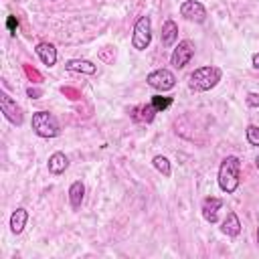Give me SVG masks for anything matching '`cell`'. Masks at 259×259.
<instances>
[{"mask_svg":"<svg viewBox=\"0 0 259 259\" xmlns=\"http://www.w3.org/2000/svg\"><path fill=\"white\" fill-rule=\"evenodd\" d=\"M239 170H241V162L237 156H227L221 166H219V186L223 192L227 194H233L237 188H239V182H241V176H239Z\"/></svg>","mask_w":259,"mask_h":259,"instance_id":"cell-1","label":"cell"},{"mask_svg":"<svg viewBox=\"0 0 259 259\" xmlns=\"http://www.w3.org/2000/svg\"><path fill=\"white\" fill-rule=\"evenodd\" d=\"M180 14L192 22H204L206 20V8L198 0H184L180 4Z\"/></svg>","mask_w":259,"mask_h":259,"instance_id":"cell-8","label":"cell"},{"mask_svg":"<svg viewBox=\"0 0 259 259\" xmlns=\"http://www.w3.org/2000/svg\"><path fill=\"white\" fill-rule=\"evenodd\" d=\"M156 113H158V111H156V107H154L152 103L136 105V107L132 109V117H134L136 121H142V123H150V121L154 119Z\"/></svg>","mask_w":259,"mask_h":259,"instance_id":"cell-16","label":"cell"},{"mask_svg":"<svg viewBox=\"0 0 259 259\" xmlns=\"http://www.w3.org/2000/svg\"><path fill=\"white\" fill-rule=\"evenodd\" d=\"M194 57V42L184 38L176 45V49L172 51V57H170V63L176 67V69H182L190 63V59Z\"/></svg>","mask_w":259,"mask_h":259,"instance_id":"cell-6","label":"cell"},{"mask_svg":"<svg viewBox=\"0 0 259 259\" xmlns=\"http://www.w3.org/2000/svg\"><path fill=\"white\" fill-rule=\"evenodd\" d=\"M152 164H154V168H156L162 176H166V178H168V176L172 174V166H170V160H168L166 156H160V154H158V156H154Z\"/></svg>","mask_w":259,"mask_h":259,"instance_id":"cell-18","label":"cell"},{"mask_svg":"<svg viewBox=\"0 0 259 259\" xmlns=\"http://www.w3.org/2000/svg\"><path fill=\"white\" fill-rule=\"evenodd\" d=\"M26 221H28V210L22 208V206H18V208L12 210V214H10V231H12L14 235H20V233L24 231V227H26Z\"/></svg>","mask_w":259,"mask_h":259,"instance_id":"cell-12","label":"cell"},{"mask_svg":"<svg viewBox=\"0 0 259 259\" xmlns=\"http://www.w3.org/2000/svg\"><path fill=\"white\" fill-rule=\"evenodd\" d=\"M245 136H247V142L251 144V146H255V148H259V125H247V130H245Z\"/></svg>","mask_w":259,"mask_h":259,"instance_id":"cell-19","label":"cell"},{"mask_svg":"<svg viewBox=\"0 0 259 259\" xmlns=\"http://www.w3.org/2000/svg\"><path fill=\"white\" fill-rule=\"evenodd\" d=\"M65 69L71 73H85V75L97 73V65H93L91 61H85V59H71L65 63Z\"/></svg>","mask_w":259,"mask_h":259,"instance_id":"cell-11","label":"cell"},{"mask_svg":"<svg viewBox=\"0 0 259 259\" xmlns=\"http://www.w3.org/2000/svg\"><path fill=\"white\" fill-rule=\"evenodd\" d=\"M255 166H257V170H259V154H257V158H255Z\"/></svg>","mask_w":259,"mask_h":259,"instance_id":"cell-26","label":"cell"},{"mask_svg":"<svg viewBox=\"0 0 259 259\" xmlns=\"http://www.w3.org/2000/svg\"><path fill=\"white\" fill-rule=\"evenodd\" d=\"M6 28L10 30V34H16V28H18V18L10 14V16L6 18Z\"/></svg>","mask_w":259,"mask_h":259,"instance_id":"cell-21","label":"cell"},{"mask_svg":"<svg viewBox=\"0 0 259 259\" xmlns=\"http://www.w3.org/2000/svg\"><path fill=\"white\" fill-rule=\"evenodd\" d=\"M30 127L40 138H57L61 134L59 119L53 113H49V111H36V113H32Z\"/></svg>","mask_w":259,"mask_h":259,"instance_id":"cell-3","label":"cell"},{"mask_svg":"<svg viewBox=\"0 0 259 259\" xmlns=\"http://www.w3.org/2000/svg\"><path fill=\"white\" fill-rule=\"evenodd\" d=\"M176 40H178V24L172 18H168L162 24V45L164 47H172Z\"/></svg>","mask_w":259,"mask_h":259,"instance_id":"cell-15","label":"cell"},{"mask_svg":"<svg viewBox=\"0 0 259 259\" xmlns=\"http://www.w3.org/2000/svg\"><path fill=\"white\" fill-rule=\"evenodd\" d=\"M24 71H26V73H28V77H34V79H36V81H40V75H38V73H36V71H32V69H30V67H24Z\"/></svg>","mask_w":259,"mask_h":259,"instance_id":"cell-23","label":"cell"},{"mask_svg":"<svg viewBox=\"0 0 259 259\" xmlns=\"http://www.w3.org/2000/svg\"><path fill=\"white\" fill-rule=\"evenodd\" d=\"M221 206H223V200H221V198H217V196H206V198L202 200V204H200V210H202L204 221L210 223V225L217 223Z\"/></svg>","mask_w":259,"mask_h":259,"instance_id":"cell-9","label":"cell"},{"mask_svg":"<svg viewBox=\"0 0 259 259\" xmlns=\"http://www.w3.org/2000/svg\"><path fill=\"white\" fill-rule=\"evenodd\" d=\"M51 2H57V0H51Z\"/></svg>","mask_w":259,"mask_h":259,"instance_id":"cell-28","label":"cell"},{"mask_svg":"<svg viewBox=\"0 0 259 259\" xmlns=\"http://www.w3.org/2000/svg\"><path fill=\"white\" fill-rule=\"evenodd\" d=\"M251 63H253V67H255V69H259V53H255V55H253Z\"/></svg>","mask_w":259,"mask_h":259,"instance_id":"cell-25","label":"cell"},{"mask_svg":"<svg viewBox=\"0 0 259 259\" xmlns=\"http://www.w3.org/2000/svg\"><path fill=\"white\" fill-rule=\"evenodd\" d=\"M34 51H36L38 59L42 61V65L53 67V65L57 63V49H55V45H53V42H38Z\"/></svg>","mask_w":259,"mask_h":259,"instance_id":"cell-10","label":"cell"},{"mask_svg":"<svg viewBox=\"0 0 259 259\" xmlns=\"http://www.w3.org/2000/svg\"><path fill=\"white\" fill-rule=\"evenodd\" d=\"M0 109L4 113V117L14 123V125H22V109L18 107V103L6 93V91H0Z\"/></svg>","mask_w":259,"mask_h":259,"instance_id":"cell-7","label":"cell"},{"mask_svg":"<svg viewBox=\"0 0 259 259\" xmlns=\"http://www.w3.org/2000/svg\"><path fill=\"white\" fill-rule=\"evenodd\" d=\"M257 245H259V229H257Z\"/></svg>","mask_w":259,"mask_h":259,"instance_id":"cell-27","label":"cell"},{"mask_svg":"<svg viewBox=\"0 0 259 259\" xmlns=\"http://www.w3.org/2000/svg\"><path fill=\"white\" fill-rule=\"evenodd\" d=\"M150 103H152V105L156 107V111H164L166 107H170V105H172V97H162V95H154Z\"/></svg>","mask_w":259,"mask_h":259,"instance_id":"cell-20","label":"cell"},{"mask_svg":"<svg viewBox=\"0 0 259 259\" xmlns=\"http://www.w3.org/2000/svg\"><path fill=\"white\" fill-rule=\"evenodd\" d=\"M85 198V184L81 180H75L71 186H69V204L73 210L81 208V202Z\"/></svg>","mask_w":259,"mask_h":259,"instance_id":"cell-14","label":"cell"},{"mask_svg":"<svg viewBox=\"0 0 259 259\" xmlns=\"http://www.w3.org/2000/svg\"><path fill=\"white\" fill-rule=\"evenodd\" d=\"M221 77H223V71L219 67H214V65L198 67L188 75V87L192 91H208V89L217 87Z\"/></svg>","mask_w":259,"mask_h":259,"instance_id":"cell-2","label":"cell"},{"mask_svg":"<svg viewBox=\"0 0 259 259\" xmlns=\"http://www.w3.org/2000/svg\"><path fill=\"white\" fill-rule=\"evenodd\" d=\"M26 93H28L32 99H36V97L40 95V89H32V87H28V89H26Z\"/></svg>","mask_w":259,"mask_h":259,"instance_id":"cell-24","label":"cell"},{"mask_svg":"<svg viewBox=\"0 0 259 259\" xmlns=\"http://www.w3.org/2000/svg\"><path fill=\"white\" fill-rule=\"evenodd\" d=\"M152 42V20L150 16H140L134 24V34H132V47L136 51H146Z\"/></svg>","mask_w":259,"mask_h":259,"instance_id":"cell-4","label":"cell"},{"mask_svg":"<svg viewBox=\"0 0 259 259\" xmlns=\"http://www.w3.org/2000/svg\"><path fill=\"white\" fill-rule=\"evenodd\" d=\"M247 105H249V107H257V109H259V93H255V91L247 93Z\"/></svg>","mask_w":259,"mask_h":259,"instance_id":"cell-22","label":"cell"},{"mask_svg":"<svg viewBox=\"0 0 259 259\" xmlns=\"http://www.w3.org/2000/svg\"><path fill=\"white\" fill-rule=\"evenodd\" d=\"M221 231H223L227 237H237V235L241 233V221H239L237 212H233V210L227 212L225 221L221 223Z\"/></svg>","mask_w":259,"mask_h":259,"instance_id":"cell-13","label":"cell"},{"mask_svg":"<svg viewBox=\"0 0 259 259\" xmlns=\"http://www.w3.org/2000/svg\"><path fill=\"white\" fill-rule=\"evenodd\" d=\"M146 81L156 91H170L176 85V77H174V73L170 69H156L146 77Z\"/></svg>","mask_w":259,"mask_h":259,"instance_id":"cell-5","label":"cell"},{"mask_svg":"<svg viewBox=\"0 0 259 259\" xmlns=\"http://www.w3.org/2000/svg\"><path fill=\"white\" fill-rule=\"evenodd\" d=\"M47 166H49V172L51 174H63L69 168V158L63 152H55V154H51Z\"/></svg>","mask_w":259,"mask_h":259,"instance_id":"cell-17","label":"cell"}]
</instances>
